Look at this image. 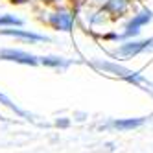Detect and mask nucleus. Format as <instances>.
I'll list each match as a JSON object with an SVG mask.
<instances>
[{
  "label": "nucleus",
  "mask_w": 153,
  "mask_h": 153,
  "mask_svg": "<svg viewBox=\"0 0 153 153\" xmlns=\"http://www.w3.org/2000/svg\"><path fill=\"white\" fill-rule=\"evenodd\" d=\"M91 65L96 70H100L103 74H111V76H114V78H120V79H124V81H127L131 85L142 87V91H146V92L149 91V94L153 96V85L140 72L126 68V67H122V65H118L116 61H107V59H92Z\"/></svg>",
  "instance_id": "f257e3e1"
},
{
  "label": "nucleus",
  "mask_w": 153,
  "mask_h": 153,
  "mask_svg": "<svg viewBox=\"0 0 153 153\" xmlns=\"http://www.w3.org/2000/svg\"><path fill=\"white\" fill-rule=\"evenodd\" d=\"M153 20V13L149 11L148 7H144V9H140V11L137 13V15H133V19L129 20V22L126 24V28H124V31L122 33H118V41L120 39H135L138 33H140V30L144 28L146 24H149Z\"/></svg>",
  "instance_id": "7ed1b4c3"
},
{
  "label": "nucleus",
  "mask_w": 153,
  "mask_h": 153,
  "mask_svg": "<svg viewBox=\"0 0 153 153\" xmlns=\"http://www.w3.org/2000/svg\"><path fill=\"white\" fill-rule=\"evenodd\" d=\"M0 59L17 65H26V67H39V56L19 48H2L0 50Z\"/></svg>",
  "instance_id": "20e7f679"
},
{
  "label": "nucleus",
  "mask_w": 153,
  "mask_h": 153,
  "mask_svg": "<svg viewBox=\"0 0 153 153\" xmlns=\"http://www.w3.org/2000/svg\"><path fill=\"white\" fill-rule=\"evenodd\" d=\"M74 20H76V19H74L72 11L61 7V9H56V11L48 13L46 24L52 26L53 30H57V31H70V30L74 28Z\"/></svg>",
  "instance_id": "423d86ee"
},
{
  "label": "nucleus",
  "mask_w": 153,
  "mask_h": 153,
  "mask_svg": "<svg viewBox=\"0 0 153 153\" xmlns=\"http://www.w3.org/2000/svg\"><path fill=\"white\" fill-rule=\"evenodd\" d=\"M22 24H24V20L13 13L0 15V28H22Z\"/></svg>",
  "instance_id": "9b49d317"
},
{
  "label": "nucleus",
  "mask_w": 153,
  "mask_h": 153,
  "mask_svg": "<svg viewBox=\"0 0 153 153\" xmlns=\"http://www.w3.org/2000/svg\"><path fill=\"white\" fill-rule=\"evenodd\" d=\"M131 7V0H105L102 4V11L113 19H120Z\"/></svg>",
  "instance_id": "6e6552de"
},
{
  "label": "nucleus",
  "mask_w": 153,
  "mask_h": 153,
  "mask_svg": "<svg viewBox=\"0 0 153 153\" xmlns=\"http://www.w3.org/2000/svg\"><path fill=\"white\" fill-rule=\"evenodd\" d=\"M0 35L4 37H13L19 41H24L30 42V45H37V42H50L52 39L37 33V31H31V30H22V28H0Z\"/></svg>",
  "instance_id": "39448f33"
},
{
  "label": "nucleus",
  "mask_w": 153,
  "mask_h": 153,
  "mask_svg": "<svg viewBox=\"0 0 153 153\" xmlns=\"http://www.w3.org/2000/svg\"><path fill=\"white\" fill-rule=\"evenodd\" d=\"M41 2H45V4H57V2H61V0H41Z\"/></svg>",
  "instance_id": "ddd939ff"
},
{
  "label": "nucleus",
  "mask_w": 153,
  "mask_h": 153,
  "mask_svg": "<svg viewBox=\"0 0 153 153\" xmlns=\"http://www.w3.org/2000/svg\"><path fill=\"white\" fill-rule=\"evenodd\" d=\"M70 126V120L68 118H59L56 120V127H68Z\"/></svg>",
  "instance_id": "f8f14e48"
},
{
  "label": "nucleus",
  "mask_w": 153,
  "mask_h": 153,
  "mask_svg": "<svg viewBox=\"0 0 153 153\" xmlns=\"http://www.w3.org/2000/svg\"><path fill=\"white\" fill-rule=\"evenodd\" d=\"M148 122V116H137V118H113L107 124H102V129H114V131H133L138 129Z\"/></svg>",
  "instance_id": "0eeeda50"
},
{
  "label": "nucleus",
  "mask_w": 153,
  "mask_h": 153,
  "mask_svg": "<svg viewBox=\"0 0 153 153\" xmlns=\"http://www.w3.org/2000/svg\"><path fill=\"white\" fill-rule=\"evenodd\" d=\"M0 103H2L4 107H7L9 109V111H13L19 118H24V120H30V122H33V114H31V113H28V111H24V109L22 107H19L13 100H11V98H9V96H6L4 92H0Z\"/></svg>",
  "instance_id": "9d476101"
},
{
  "label": "nucleus",
  "mask_w": 153,
  "mask_h": 153,
  "mask_svg": "<svg viewBox=\"0 0 153 153\" xmlns=\"http://www.w3.org/2000/svg\"><path fill=\"white\" fill-rule=\"evenodd\" d=\"M74 61L67 59V57H59V56H42L39 57V65L48 68H57V70H67Z\"/></svg>",
  "instance_id": "1a4fd4ad"
},
{
  "label": "nucleus",
  "mask_w": 153,
  "mask_h": 153,
  "mask_svg": "<svg viewBox=\"0 0 153 153\" xmlns=\"http://www.w3.org/2000/svg\"><path fill=\"white\" fill-rule=\"evenodd\" d=\"M153 48V37L151 39H144V41H137V39H127L124 41L120 46H116L113 50V57L116 59H131L138 56V53L151 50Z\"/></svg>",
  "instance_id": "f03ea898"
}]
</instances>
